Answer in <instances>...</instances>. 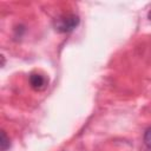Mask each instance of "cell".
Wrapping results in <instances>:
<instances>
[{"mask_svg":"<svg viewBox=\"0 0 151 151\" xmlns=\"http://www.w3.org/2000/svg\"><path fill=\"white\" fill-rule=\"evenodd\" d=\"M143 140H144V144H145L149 149H151V126L145 130L144 136H143Z\"/></svg>","mask_w":151,"mask_h":151,"instance_id":"cell-4","label":"cell"},{"mask_svg":"<svg viewBox=\"0 0 151 151\" xmlns=\"http://www.w3.org/2000/svg\"><path fill=\"white\" fill-rule=\"evenodd\" d=\"M79 17L76 14H63L54 20V28L60 33H70L79 25Z\"/></svg>","mask_w":151,"mask_h":151,"instance_id":"cell-1","label":"cell"},{"mask_svg":"<svg viewBox=\"0 0 151 151\" xmlns=\"http://www.w3.org/2000/svg\"><path fill=\"white\" fill-rule=\"evenodd\" d=\"M29 85L35 91H42L47 86V79L40 73H32L29 76Z\"/></svg>","mask_w":151,"mask_h":151,"instance_id":"cell-2","label":"cell"},{"mask_svg":"<svg viewBox=\"0 0 151 151\" xmlns=\"http://www.w3.org/2000/svg\"><path fill=\"white\" fill-rule=\"evenodd\" d=\"M149 18H150V20H151V11H150V13H149Z\"/></svg>","mask_w":151,"mask_h":151,"instance_id":"cell-5","label":"cell"},{"mask_svg":"<svg viewBox=\"0 0 151 151\" xmlns=\"http://www.w3.org/2000/svg\"><path fill=\"white\" fill-rule=\"evenodd\" d=\"M1 151H6L7 149H9V146H11V143H9V138L7 137V134H6V132L5 131H2L1 132Z\"/></svg>","mask_w":151,"mask_h":151,"instance_id":"cell-3","label":"cell"}]
</instances>
